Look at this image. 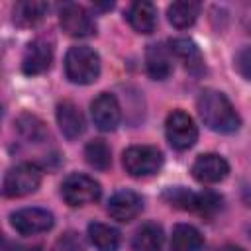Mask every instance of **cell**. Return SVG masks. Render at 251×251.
<instances>
[{
	"label": "cell",
	"instance_id": "cell-1",
	"mask_svg": "<svg viewBox=\"0 0 251 251\" xmlns=\"http://www.w3.org/2000/svg\"><path fill=\"white\" fill-rule=\"evenodd\" d=\"M196 108H198L200 120L212 131H218V133H233L241 126V118L235 112L233 104L220 90H212V88L204 90L198 96Z\"/></svg>",
	"mask_w": 251,
	"mask_h": 251
},
{
	"label": "cell",
	"instance_id": "cell-2",
	"mask_svg": "<svg viewBox=\"0 0 251 251\" xmlns=\"http://www.w3.org/2000/svg\"><path fill=\"white\" fill-rule=\"evenodd\" d=\"M65 75L73 84H92L100 75V57L86 45H75L65 55Z\"/></svg>",
	"mask_w": 251,
	"mask_h": 251
},
{
	"label": "cell",
	"instance_id": "cell-3",
	"mask_svg": "<svg viewBox=\"0 0 251 251\" xmlns=\"http://www.w3.org/2000/svg\"><path fill=\"white\" fill-rule=\"evenodd\" d=\"M163 198L180 210H190V212H198L202 216H212L214 212L220 210L222 206V198L210 190L206 192H190L184 186H175V188H167Z\"/></svg>",
	"mask_w": 251,
	"mask_h": 251
},
{
	"label": "cell",
	"instance_id": "cell-4",
	"mask_svg": "<svg viewBox=\"0 0 251 251\" xmlns=\"http://www.w3.org/2000/svg\"><path fill=\"white\" fill-rule=\"evenodd\" d=\"M122 165L131 176H151L163 167V153L153 145H131L124 151Z\"/></svg>",
	"mask_w": 251,
	"mask_h": 251
},
{
	"label": "cell",
	"instance_id": "cell-5",
	"mask_svg": "<svg viewBox=\"0 0 251 251\" xmlns=\"http://www.w3.org/2000/svg\"><path fill=\"white\" fill-rule=\"evenodd\" d=\"M41 184V171L33 163H20L12 167L2 182V194L6 198H20L31 194Z\"/></svg>",
	"mask_w": 251,
	"mask_h": 251
},
{
	"label": "cell",
	"instance_id": "cell-6",
	"mask_svg": "<svg viewBox=\"0 0 251 251\" xmlns=\"http://www.w3.org/2000/svg\"><path fill=\"white\" fill-rule=\"evenodd\" d=\"M102 194V188H100V182L94 180L92 176L88 175H82V173H73L69 175L63 184H61V196L63 200L73 206V208H78V206H86V204H94Z\"/></svg>",
	"mask_w": 251,
	"mask_h": 251
},
{
	"label": "cell",
	"instance_id": "cell-7",
	"mask_svg": "<svg viewBox=\"0 0 251 251\" xmlns=\"http://www.w3.org/2000/svg\"><path fill=\"white\" fill-rule=\"evenodd\" d=\"M165 133H167L171 147H175L176 151L190 149L198 139V127H196L194 120L182 110H173L167 116Z\"/></svg>",
	"mask_w": 251,
	"mask_h": 251
},
{
	"label": "cell",
	"instance_id": "cell-8",
	"mask_svg": "<svg viewBox=\"0 0 251 251\" xmlns=\"http://www.w3.org/2000/svg\"><path fill=\"white\" fill-rule=\"evenodd\" d=\"M59 25L71 37H88L96 33V22L90 12L75 2H67L59 8Z\"/></svg>",
	"mask_w": 251,
	"mask_h": 251
},
{
	"label": "cell",
	"instance_id": "cell-9",
	"mask_svg": "<svg viewBox=\"0 0 251 251\" xmlns=\"http://www.w3.org/2000/svg\"><path fill=\"white\" fill-rule=\"evenodd\" d=\"M10 224L20 235L45 233L53 227V214L43 208H22L10 214Z\"/></svg>",
	"mask_w": 251,
	"mask_h": 251
},
{
	"label": "cell",
	"instance_id": "cell-10",
	"mask_svg": "<svg viewBox=\"0 0 251 251\" xmlns=\"http://www.w3.org/2000/svg\"><path fill=\"white\" fill-rule=\"evenodd\" d=\"M90 116L98 129L114 131L122 120V110H120L116 96L110 92H100L90 104Z\"/></svg>",
	"mask_w": 251,
	"mask_h": 251
},
{
	"label": "cell",
	"instance_id": "cell-11",
	"mask_svg": "<svg viewBox=\"0 0 251 251\" xmlns=\"http://www.w3.org/2000/svg\"><path fill=\"white\" fill-rule=\"evenodd\" d=\"M190 173L202 184H216V182H222L227 176L229 165L222 155L204 153V155L196 157V161L192 163Z\"/></svg>",
	"mask_w": 251,
	"mask_h": 251
},
{
	"label": "cell",
	"instance_id": "cell-12",
	"mask_svg": "<svg viewBox=\"0 0 251 251\" xmlns=\"http://www.w3.org/2000/svg\"><path fill=\"white\" fill-rule=\"evenodd\" d=\"M141 210H143V198L129 188H122L114 192L108 200V214L118 222H131L141 214Z\"/></svg>",
	"mask_w": 251,
	"mask_h": 251
},
{
	"label": "cell",
	"instance_id": "cell-13",
	"mask_svg": "<svg viewBox=\"0 0 251 251\" xmlns=\"http://www.w3.org/2000/svg\"><path fill=\"white\" fill-rule=\"evenodd\" d=\"M51 61H53L51 41H47L43 37H37L25 47V53L22 57V71L29 76L41 75L51 67Z\"/></svg>",
	"mask_w": 251,
	"mask_h": 251
},
{
	"label": "cell",
	"instance_id": "cell-14",
	"mask_svg": "<svg viewBox=\"0 0 251 251\" xmlns=\"http://www.w3.org/2000/svg\"><path fill=\"white\" fill-rule=\"evenodd\" d=\"M169 47H171L173 57H176L190 75H202L204 73V57H202V51H200V47L192 39L175 37V39L169 41Z\"/></svg>",
	"mask_w": 251,
	"mask_h": 251
},
{
	"label": "cell",
	"instance_id": "cell-15",
	"mask_svg": "<svg viewBox=\"0 0 251 251\" xmlns=\"http://www.w3.org/2000/svg\"><path fill=\"white\" fill-rule=\"evenodd\" d=\"M147 75L155 80H165L173 73V53L165 43H151L145 51Z\"/></svg>",
	"mask_w": 251,
	"mask_h": 251
},
{
	"label": "cell",
	"instance_id": "cell-16",
	"mask_svg": "<svg viewBox=\"0 0 251 251\" xmlns=\"http://www.w3.org/2000/svg\"><path fill=\"white\" fill-rule=\"evenodd\" d=\"M55 118H57L61 133L67 139H76L84 133V118L75 102H71V100L59 102L57 110H55Z\"/></svg>",
	"mask_w": 251,
	"mask_h": 251
},
{
	"label": "cell",
	"instance_id": "cell-17",
	"mask_svg": "<svg viewBox=\"0 0 251 251\" xmlns=\"http://www.w3.org/2000/svg\"><path fill=\"white\" fill-rule=\"evenodd\" d=\"M127 22L137 33H153L157 27V10L151 2H133L127 8Z\"/></svg>",
	"mask_w": 251,
	"mask_h": 251
},
{
	"label": "cell",
	"instance_id": "cell-18",
	"mask_svg": "<svg viewBox=\"0 0 251 251\" xmlns=\"http://www.w3.org/2000/svg\"><path fill=\"white\" fill-rule=\"evenodd\" d=\"M204 237L202 233L190 224H176L171 235V249L173 251H202Z\"/></svg>",
	"mask_w": 251,
	"mask_h": 251
},
{
	"label": "cell",
	"instance_id": "cell-19",
	"mask_svg": "<svg viewBox=\"0 0 251 251\" xmlns=\"http://www.w3.org/2000/svg\"><path fill=\"white\" fill-rule=\"evenodd\" d=\"M163 239V227L155 222H145L141 227H137L131 247L133 251H161Z\"/></svg>",
	"mask_w": 251,
	"mask_h": 251
},
{
	"label": "cell",
	"instance_id": "cell-20",
	"mask_svg": "<svg viewBox=\"0 0 251 251\" xmlns=\"http://www.w3.org/2000/svg\"><path fill=\"white\" fill-rule=\"evenodd\" d=\"M167 16L171 25H175L176 29H184L190 27L196 18L200 16V4L192 2V0H180V2H173L167 8Z\"/></svg>",
	"mask_w": 251,
	"mask_h": 251
},
{
	"label": "cell",
	"instance_id": "cell-21",
	"mask_svg": "<svg viewBox=\"0 0 251 251\" xmlns=\"http://www.w3.org/2000/svg\"><path fill=\"white\" fill-rule=\"evenodd\" d=\"M88 239L98 251H118L120 247V231L108 224H88Z\"/></svg>",
	"mask_w": 251,
	"mask_h": 251
},
{
	"label": "cell",
	"instance_id": "cell-22",
	"mask_svg": "<svg viewBox=\"0 0 251 251\" xmlns=\"http://www.w3.org/2000/svg\"><path fill=\"white\" fill-rule=\"evenodd\" d=\"M49 10V6L45 2H35V0H27V2H18L14 6V24L27 27V25H35L37 22L43 20L45 12Z\"/></svg>",
	"mask_w": 251,
	"mask_h": 251
},
{
	"label": "cell",
	"instance_id": "cell-23",
	"mask_svg": "<svg viewBox=\"0 0 251 251\" xmlns=\"http://www.w3.org/2000/svg\"><path fill=\"white\" fill-rule=\"evenodd\" d=\"M86 163L96 171H106L112 165V151L104 139H92L84 147Z\"/></svg>",
	"mask_w": 251,
	"mask_h": 251
},
{
	"label": "cell",
	"instance_id": "cell-24",
	"mask_svg": "<svg viewBox=\"0 0 251 251\" xmlns=\"http://www.w3.org/2000/svg\"><path fill=\"white\" fill-rule=\"evenodd\" d=\"M16 127L18 131L27 139V141H45L49 137V131L45 127V124L37 118V116H31V114H22L18 120H16Z\"/></svg>",
	"mask_w": 251,
	"mask_h": 251
},
{
	"label": "cell",
	"instance_id": "cell-25",
	"mask_svg": "<svg viewBox=\"0 0 251 251\" xmlns=\"http://www.w3.org/2000/svg\"><path fill=\"white\" fill-rule=\"evenodd\" d=\"M51 251H84V243L75 231L63 233L51 247Z\"/></svg>",
	"mask_w": 251,
	"mask_h": 251
},
{
	"label": "cell",
	"instance_id": "cell-26",
	"mask_svg": "<svg viewBox=\"0 0 251 251\" xmlns=\"http://www.w3.org/2000/svg\"><path fill=\"white\" fill-rule=\"evenodd\" d=\"M233 67L237 69V73L243 78L251 80V47H243L237 51V55L233 59Z\"/></svg>",
	"mask_w": 251,
	"mask_h": 251
},
{
	"label": "cell",
	"instance_id": "cell-27",
	"mask_svg": "<svg viewBox=\"0 0 251 251\" xmlns=\"http://www.w3.org/2000/svg\"><path fill=\"white\" fill-rule=\"evenodd\" d=\"M218 251H243V249L237 247V245H224V247H220Z\"/></svg>",
	"mask_w": 251,
	"mask_h": 251
},
{
	"label": "cell",
	"instance_id": "cell-28",
	"mask_svg": "<svg viewBox=\"0 0 251 251\" xmlns=\"http://www.w3.org/2000/svg\"><path fill=\"white\" fill-rule=\"evenodd\" d=\"M171 251H173V249H171Z\"/></svg>",
	"mask_w": 251,
	"mask_h": 251
}]
</instances>
